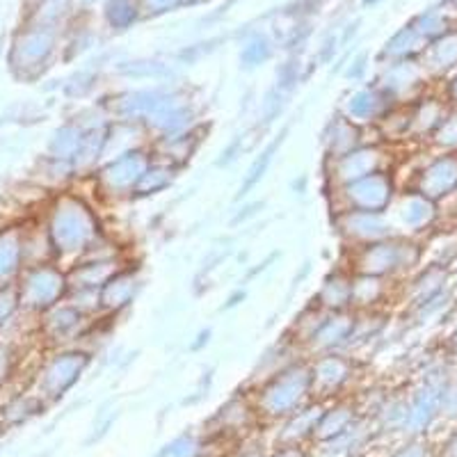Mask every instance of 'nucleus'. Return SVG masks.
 Instances as JSON below:
<instances>
[{
  "mask_svg": "<svg viewBox=\"0 0 457 457\" xmlns=\"http://www.w3.org/2000/svg\"><path fill=\"white\" fill-rule=\"evenodd\" d=\"M46 234L57 259L80 261L105 238L96 208L76 193L55 197L46 220Z\"/></svg>",
  "mask_w": 457,
  "mask_h": 457,
  "instance_id": "nucleus-1",
  "label": "nucleus"
},
{
  "mask_svg": "<svg viewBox=\"0 0 457 457\" xmlns=\"http://www.w3.org/2000/svg\"><path fill=\"white\" fill-rule=\"evenodd\" d=\"M426 259V247L410 236H391L378 243L348 250V268L354 275L382 277L395 281L414 275Z\"/></svg>",
  "mask_w": 457,
  "mask_h": 457,
  "instance_id": "nucleus-2",
  "label": "nucleus"
},
{
  "mask_svg": "<svg viewBox=\"0 0 457 457\" xmlns=\"http://www.w3.org/2000/svg\"><path fill=\"white\" fill-rule=\"evenodd\" d=\"M312 398V366H309V357L304 354L277 373L268 375L256 389L254 403L259 414L270 416V419H288Z\"/></svg>",
  "mask_w": 457,
  "mask_h": 457,
  "instance_id": "nucleus-3",
  "label": "nucleus"
},
{
  "mask_svg": "<svg viewBox=\"0 0 457 457\" xmlns=\"http://www.w3.org/2000/svg\"><path fill=\"white\" fill-rule=\"evenodd\" d=\"M154 161V151L149 146H137L133 151H126L121 156L105 161L99 170L92 174L94 190L105 202H124L133 199L137 183L146 171L149 162Z\"/></svg>",
  "mask_w": 457,
  "mask_h": 457,
  "instance_id": "nucleus-4",
  "label": "nucleus"
},
{
  "mask_svg": "<svg viewBox=\"0 0 457 457\" xmlns=\"http://www.w3.org/2000/svg\"><path fill=\"white\" fill-rule=\"evenodd\" d=\"M334 211H364V213H389L400 193L394 170H379L348 183L334 187Z\"/></svg>",
  "mask_w": 457,
  "mask_h": 457,
  "instance_id": "nucleus-5",
  "label": "nucleus"
},
{
  "mask_svg": "<svg viewBox=\"0 0 457 457\" xmlns=\"http://www.w3.org/2000/svg\"><path fill=\"white\" fill-rule=\"evenodd\" d=\"M21 309L32 313H46L69 297V275L60 265H28L16 281Z\"/></svg>",
  "mask_w": 457,
  "mask_h": 457,
  "instance_id": "nucleus-6",
  "label": "nucleus"
},
{
  "mask_svg": "<svg viewBox=\"0 0 457 457\" xmlns=\"http://www.w3.org/2000/svg\"><path fill=\"white\" fill-rule=\"evenodd\" d=\"M379 170H391L389 146L382 140L364 142L361 146L334 158V161H325V174H328L332 190L359 181V179L369 177Z\"/></svg>",
  "mask_w": 457,
  "mask_h": 457,
  "instance_id": "nucleus-7",
  "label": "nucleus"
},
{
  "mask_svg": "<svg viewBox=\"0 0 457 457\" xmlns=\"http://www.w3.org/2000/svg\"><path fill=\"white\" fill-rule=\"evenodd\" d=\"M386 215L394 224L395 234L416 238V236L426 234L435 227L436 220H439V204L423 197L421 193H416L411 187H403Z\"/></svg>",
  "mask_w": 457,
  "mask_h": 457,
  "instance_id": "nucleus-8",
  "label": "nucleus"
},
{
  "mask_svg": "<svg viewBox=\"0 0 457 457\" xmlns=\"http://www.w3.org/2000/svg\"><path fill=\"white\" fill-rule=\"evenodd\" d=\"M334 228L348 250H357L395 236L389 215L364 213V211H334Z\"/></svg>",
  "mask_w": 457,
  "mask_h": 457,
  "instance_id": "nucleus-9",
  "label": "nucleus"
},
{
  "mask_svg": "<svg viewBox=\"0 0 457 457\" xmlns=\"http://www.w3.org/2000/svg\"><path fill=\"white\" fill-rule=\"evenodd\" d=\"M92 364V353L85 348H64L53 354L42 369V386L48 398H62L69 389L85 375Z\"/></svg>",
  "mask_w": 457,
  "mask_h": 457,
  "instance_id": "nucleus-10",
  "label": "nucleus"
},
{
  "mask_svg": "<svg viewBox=\"0 0 457 457\" xmlns=\"http://www.w3.org/2000/svg\"><path fill=\"white\" fill-rule=\"evenodd\" d=\"M395 108L394 101L386 96L375 83L359 85L353 92L345 94L337 112H341L348 121H353L359 129H378L386 114Z\"/></svg>",
  "mask_w": 457,
  "mask_h": 457,
  "instance_id": "nucleus-11",
  "label": "nucleus"
},
{
  "mask_svg": "<svg viewBox=\"0 0 457 457\" xmlns=\"http://www.w3.org/2000/svg\"><path fill=\"white\" fill-rule=\"evenodd\" d=\"M432 202H444L457 193V154H436L414 171L410 186Z\"/></svg>",
  "mask_w": 457,
  "mask_h": 457,
  "instance_id": "nucleus-12",
  "label": "nucleus"
},
{
  "mask_svg": "<svg viewBox=\"0 0 457 457\" xmlns=\"http://www.w3.org/2000/svg\"><path fill=\"white\" fill-rule=\"evenodd\" d=\"M42 316V332L46 334L48 341L55 345H71V348H76L73 343L83 341L92 332L94 320H96V316H89L69 300L60 302L57 307L48 309Z\"/></svg>",
  "mask_w": 457,
  "mask_h": 457,
  "instance_id": "nucleus-13",
  "label": "nucleus"
},
{
  "mask_svg": "<svg viewBox=\"0 0 457 457\" xmlns=\"http://www.w3.org/2000/svg\"><path fill=\"white\" fill-rule=\"evenodd\" d=\"M312 366L313 398H332L341 394L354 378V354L350 353H328L309 357Z\"/></svg>",
  "mask_w": 457,
  "mask_h": 457,
  "instance_id": "nucleus-14",
  "label": "nucleus"
},
{
  "mask_svg": "<svg viewBox=\"0 0 457 457\" xmlns=\"http://www.w3.org/2000/svg\"><path fill=\"white\" fill-rule=\"evenodd\" d=\"M357 312H325L318 320L316 329L304 343V354L316 357V354L328 353H345L348 350L350 337H353Z\"/></svg>",
  "mask_w": 457,
  "mask_h": 457,
  "instance_id": "nucleus-15",
  "label": "nucleus"
},
{
  "mask_svg": "<svg viewBox=\"0 0 457 457\" xmlns=\"http://www.w3.org/2000/svg\"><path fill=\"white\" fill-rule=\"evenodd\" d=\"M145 288V277L137 265L124 263L99 291L101 316L117 318L133 307V302Z\"/></svg>",
  "mask_w": 457,
  "mask_h": 457,
  "instance_id": "nucleus-16",
  "label": "nucleus"
},
{
  "mask_svg": "<svg viewBox=\"0 0 457 457\" xmlns=\"http://www.w3.org/2000/svg\"><path fill=\"white\" fill-rule=\"evenodd\" d=\"M423 83H426V73L421 67H416V62L410 60H400V62H391L375 85L394 101L395 105H407L423 96Z\"/></svg>",
  "mask_w": 457,
  "mask_h": 457,
  "instance_id": "nucleus-17",
  "label": "nucleus"
},
{
  "mask_svg": "<svg viewBox=\"0 0 457 457\" xmlns=\"http://www.w3.org/2000/svg\"><path fill=\"white\" fill-rule=\"evenodd\" d=\"M124 263V256H85L73 261L67 270L69 293H99Z\"/></svg>",
  "mask_w": 457,
  "mask_h": 457,
  "instance_id": "nucleus-18",
  "label": "nucleus"
},
{
  "mask_svg": "<svg viewBox=\"0 0 457 457\" xmlns=\"http://www.w3.org/2000/svg\"><path fill=\"white\" fill-rule=\"evenodd\" d=\"M312 302L329 313L353 312V270L348 265H338L322 277Z\"/></svg>",
  "mask_w": 457,
  "mask_h": 457,
  "instance_id": "nucleus-19",
  "label": "nucleus"
},
{
  "mask_svg": "<svg viewBox=\"0 0 457 457\" xmlns=\"http://www.w3.org/2000/svg\"><path fill=\"white\" fill-rule=\"evenodd\" d=\"M366 142L364 129L354 126L353 121H348L341 112H334L325 126H322L320 133V146L322 154H325V161H334V158L348 154V151L357 149Z\"/></svg>",
  "mask_w": 457,
  "mask_h": 457,
  "instance_id": "nucleus-20",
  "label": "nucleus"
},
{
  "mask_svg": "<svg viewBox=\"0 0 457 457\" xmlns=\"http://www.w3.org/2000/svg\"><path fill=\"white\" fill-rule=\"evenodd\" d=\"M451 268L439 263L421 265L419 270L411 275L410 284H407V309L421 307L432 297L442 295V293L451 291Z\"/></svg>",
  "mask_w": 457,
  "mask_h": 457,
  "instance_id": "nucleus-21",
  "label": "nucleus"
},
{
  "mask_svg": "<svg viewBox=\"0 0 457 457\" xmlns=\"http://www.w3.org/2000/svg\"><path fill=\"white\" fill-rule=\"evenodd\" d=\"M26 268V231L19 227L0 228V288L19 281Z\"/></svg>",
  "mask_w": 457,
  "mask_h": 457,
  "instance_id": "nucleus-22",
  "label": "nucleus"
},
{
  "mask_svg": "<svg viewBox=\"0 0 457 457\" xmlns=\"http://www.w3.org/2000/svg\"><path fill=\"white\" fill-rule=\"evenodd\" d=\"M451 105L442 96H419L410 104V140L428 142L436 126L442 124Z\"/></svg>",
  "mask_w": 457,
  "mask_h": 457,
  "instance_id": "nucleus-23",
  "label": "nucleus"
},
{
  "mask_svg": "<svg viewBox=\"0 0 457 457\" xmlns=\"http://www.w3.org/2000/svg\"><path fill=\"white\" fill-rule=\"evenodd\" d=\"M202 136L204 126H197V129L187 130L183 136L151 142V151H154V156L156 158H162V161L171 162V165H177L183 170L187 162L193 161L195 154L199 151V146H202Z\"/></svg>",
  "mask_w": 457,
  "mask_h": 457,
  "instance_id": "nucleus-24",
  "label": "nucleus"
},
{
  "mask_svg": "<svg viewBox=\"0 0 457 457\" xmlns=\"http://www.w3.org/2000/svg\"><path fill=\"white\" fill-rule=\"evenodd\" d=\"M286 136H288V126H284V129H281L270 142H265L263 149H261L259 154L252 158L250 167H247V171L243 174V181H240L238 195H236V199H245L247 195L252 193V190H254L256 186H259L261 181H263L265 174L270 171L272 162H275L277 154H279V149L284 146Z\"/></svg>",
  "mask_w": 457,
  "mask_h": 457,
  "instance_id": "nucleus-25",
  "label": "nucleus"
},
{
  "mask_svg": "<svg viewBox=\"0 0 457 457\" xmlns=\"http://www.w3.org/2000/svg\"><path fill=\"white\" fill-rule=\"evenodd\" d=\"M85 133H87V129H83L76 120H67L64 124H60L53 130L51 140H48L46 145V158L71 162L73 165V161L79 156L80 146H83Z\"/></svg>",
  "mask_w": 457,
  "mask_h": 457,
  "instance_id": "nucleus-26",
  "label": "nucleus"
},
{
  "mask_svg": "<svg viewBox=\"0 0 457 457\" xmlns=\"http://www.w3.org/2000/svg\"><path fill=\"white\" fill-rule=\"evenodd\" d=\"M389 279L353 272V312H379L389 297Z\"/></svg>",
  "mask_w": 457,
  "mask_h": 457,
  "instance_id": "nucleus-27",
  "label": "nucleus"
},
{
  "mask_svg": "<svg viewBox=\"0 0 457 457\" xmlns=\"http://www.w3.org/2000/svg\"><path fill=\"white\" fill-rule=\"evenodd\" d=\"M179 174H181V167L171 165V162L154 156V161L149 162L146 171L142 174L140 183H137L133 199H151L156 197V195L165 193V190H170V187L177 183Z\"/></svg>",
  "mask_w": 457,
  "mask_h": 457,
  "instance_id": "nucleus-28",
  "label": "nucleus"
},
{
  "mask_svg": "<svg viewBox=\"0 0 457 457\" xmlns=\"http://www.w3.org/2000/svg\"><path fill=\"white\" fill-rule=\"evenodd\" d=\"M354 426V407L343 405V403H337L329 410H322L320 419H318L316 435L320 439H329L334 442L337 436H341L343 432H348L350 428Z\"/></svg>",
  "mask_w": 457,
  "mask_h": 457,
  "instance_id": "nucleus-29",
  "label": "nucleus"
},
{
  "mask_svg": "<svg viewBox=\"0 0 457 457\" xmlns=\"http://www.w3.org/2000/svg\"><path fill=\"white\" fill-rule=\"evenodd\" d=\"M288 99H291V94L284 92V89L277 87V85H272V87L263 94V99L259 101V120H256L254 129L265 130L270 129L272 124H277L279 117H284Z\"/></svg>",
  "mask_w": 457,
  "mask_h": 457,
  "instance_id": "nucleus-30",
  "label": "nucleus"
},
{
  "mask_svg": "<svg viewBox=\"0 0 457 457\" xmlns=\"http://www.w3.org/2000/svg\"><path fill=\"white\" fill-rule=\"evenodd\" d=\"M428 145L436 151V154H457V108L448 110L444 121L436 126Z\"/></svg>",
  "mask_w": 457,
  "mask_h": 457,
  "instance_id": "nucleus-31",
  "label": "nucleus"
},
{
  "mask_svg": "<svg viewBox=\"0 0 457 457\" xmlns=\"http://www.w3.org/2000/svg\"><path fill=\"white\" fill-rule=\"evenodd\" d=\"M120 73L124 79H133V80H156V83L170 85L171 79V69L165 67L161 62H129L121 64Z\"/></svg>",
  "mask_w": 457,
  "mask_h": 457,
  "instance_id": "nucleus-32",
  "label": "nucleus"
},
{
  "mask_svg": "<svg viewBox=\"0 0 457 457\" xmlns=\"http://www.w3.org/2000/svg\"><path fill=\"white\" fill-rule=\"evenodd\" d=\"M270 57H272L270 42L256 37V39H252V42L240 51V64H243L245 69H256L261 67V64L268 62Z\"/></svg>",
  "mask_w": 457,
  "mask_h": 457,
  "instance_id": "nucleus-33",
  "label": "nucleus"
},
{
  "mask_svg": "<svg viewBox=\"0 0 457 457\" xmlns=\"http://www.w3.org/2000/svg\"><path fill=\"white\" fill-rule=\"evenodd\" d=\"M247 136H250V133H238V136L231 137V140L222 146V151H220L215 165L231 167L236 161H240V156H243L245 149H247Z\"/></svg>",
  "mask_w": 457,
  "mask_h": 457,
  "instance_id": "nucleus-34",
  "label": "nucleus"
},
{
  "mask_svg": "<svg viewBox=\"0 0 457 457\" xmlns=\"http://www.w3.org/2000/svg\"><path fill=\"white\" fill-rule=\"evenodd\" d=\"M19 309H21V300H19L16 284L3 286V288H0V328L7 325V322L19 313Z\"/></svg>",
  "mask_w": 457,
  "mask_h": 457,
  "instance_id": "nucleus-35",
  "label": "nucleus"
},
{
  "mask_svg": "<svg viewBox=\"0 0 457 457\" xmlns=\"http://www.w3.org/2000/svg\"><path fill=\"white\" fill-rule=\"evenodd\" d=\"M94 83H96V76H87V73H80V76H73L67 85H64V94L69 99H83L94 89Z\"/></svg>",
  "mask_w": 457,
  "mask_h": 457,
  "instance_id": "nucleus-36",
  "label": "nucleus"
},
{
  "mask_svg": "<svg viewBox=\"0 0 457 457\" xmlns=\"http://www.w3.org/2000/svg\"><path fill=\"white\" fill-rule=\"evenodd\" d=\"M12 366H14V350L5 343H0V385L10 378Z\"/></svg>",
  "mask_w": 457,
  "mask_h": 457,
  "instance_id": "nucleus-37",
  "label": "nucleus"
},
{
  "mask_svg": "<svg viewBox=\"0 0 457 457\" xmlns=\"http://www.w3.org/2000/svg\"><path fill=\"white\" fill-rule=\"evenodd\" d=\"M265 204L263 202H254V204H245V206H240L238 211H236L234 220H231V224H240V222H247V220L256 218L259 215V211H263Z\"/></svg>",
  "mask_w": 457,
  "mask_h": 457,
  "instance_id": "nucleus-38",
  "label": "nucleus"
},
{
  "mask_svg": "<svg viewBox=\"0 0 457 457\" xmlns=\"http://www.w3.org/2000/svg\"><path fill=\"white\" fill-rule=\"evenodd\" d=\"M245 297H247V291H245V288H236V291L227 297V302H224L222 309L224 312H231V309L240 307V304L245 302Z\"/></svg>",
  "mask_w": 457,
  "mask_h": 457,
  "instance_id": "nucleus-39",
  "label": "nucleus"
},
{
  "mask_svg": "<svg viewBox=\"0 0 457 457\" xmlns=\"http://www.w3.org/2000/svg\"><path fill=\"white\" fill-rule=\"evenodd\" d=\"M211 337H213V332H211V328H206V329H199L197 332V341H193L190 343V350H193V353H197V350H202L204 345H208V343H211Z\"/></svg>",
  "mask_w": 457,
  "mask_h": 457,
  "instance_id": "nucleus-40",
  "label": "nucleus"
},
{
  "mask_svg": "<svg viewBox=\"0 0 457 457\" xmlns=\"http://www.w3.org/2000/svg\"><path fill=\"white\" fill-rule=\"evenodd\" d=\"M444 99L448 101V105H451V108H457V71L453 73V79L448 80L446 94H444Z\"/></svg>",
  "mask_w": 457,
  "mask_h": 457,
  "instance_id": "nucleus-41",
  "label": "nucleus"
},
{
  "mask_svg": "<svg viewBox=\"0 0 457 457\" xmlns=\"http://www.w3.org/2000/svg\"><path fill=\"white\" fill-rule=\"evenodd\" d=\"M448 345H451V350H453V353H457V328L453 329L451 338H448Z\"/></svg>",
  "mask_w": 457,
  "mask_h": 457,
  "instance_id": "nucleus-42",
  "label": "nucleus"
},
{
  "mask_svg": "<svg viewBox=\"0 0 457 457\" xmlns=\"http://www.w3.org/2000/svg\"><path fill=\"white\" fill-rule=\"evenodd\" d=\"M448 457H457V436L448 444Z\"/></svg>",
  "mask_w": 457,
  "mask_h": 457,
  "instance_id": "nucleus-43",
  "label": "nucleus"
},
{
  "mask_svg": "<svg viewBox=\"0 0 457 457\" xmlns=\"http://www.w3.org/2000/svg\"><path fill=\"white\" fill-rule=\"evenodd\" d=\"M451 277H455V281H457V259L453 261V268H451Z\"/></svg>",
  "mask_w": 457,
  "mask_h": 457,
  "instance_id": "nucleus-44",
  "label": "nucleus"
}]
</instances>
